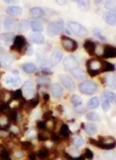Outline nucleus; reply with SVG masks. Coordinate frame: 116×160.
Here are the masks:
<instances>
[{
    "label": "nucleus",
    "mask_w": 116,
    "mask_h": 160,
    "mask_svg": "<svg viewBox=\"0 0 116 160\" xmlns=\"http://www.w3.org/2000/svg\"><path fill=\"white\" fill-rule=\"evenodd\" d=\"M61 46H63V48L66 50L67 52H75V51H77V49L78 47L77 41L68 36H61Z\"/></svg>",
    "instance_id": "39448f33"
},
{
    "label": "nucleus",
    "mask_w": 116,
    "mask_h": 160,
    "mask_svg": "<svg viewBox=\"0 0 116 160\" xmlns=\"http://www.w3.org/2000/svg\"><path fill=\"white\" fill-rule=\"evenodd\" d=\"M30 27L31 29L33 30L35 33H40L44 30V26H43V23L38 19H34L30 22Z\"/></svg>",
    "instance_id": "dca6fc26"
},
{
    "label": "nucleus",
    "mask_w": 116,
    "mask_h": 160,
    "mask_svg": "<svg viewBox=\"0 0 116 160\" xmlns=\"http://www.w3.org/2000/svg\"><path fill=\"white\" fill-rule=\"evenodd\" d=\"M18 28H19V31L21 32H26L29 30L30 28V22L28 20H22L19 22V25H18Z\"/></svg>",
    "instance_id": "c85d7f7f"
},
{
    "label": "nucleus",
    "mask_w": 116,
    "mask_h": 160,
    "mask_svg": "<svg viewBox=\"0 0 116 160\" xmlns=\"http://www.w3.org/2000/svg\"><path fill=\"white\" fill-rule=\"evenodd\" d=\"M70 134H71V129H70V127H68L67 124H63L61 127V135L65 137V138H67L70 136Z\"/></svg>",
    "instance_id": "2f4dec72"
},
{
    "label": "nucleus",
    "mask_w": 116,
    "mask_h": 160,
    "mask_svg": "<svg viewBox=\"0 0 116 160\" xmlns=\"http://www.w3.org/2000/svg\"><path fill=\"white\" fill-rule=\"evenodd\" d=\"M37 83L39 86H46V85H49L50 83V79L48 77L46 76H42V77H39L37 79Z\"/></svg>",
    "instance_id": "58836bf2"
},
{
    "label": "nucleus",
    "mask_w": 116,
    "mask_h": 160,
    "mask_svg": "<svg viewBox=\"0 0 116 160\" xmlns=\"http://www.w3.org/2000/svg\"><path fill=\"white\" fill-rule=\"evenodd\" d=\"M14 155H15L16 157L19 158V157H22L23 153H22V152H21V151H17V152H15V153H14Z\"/></svg>",
    "instance_id": "6e6d98bb"
},
{
    "label": "nucleus",
    "mask_w": 116,
    "mask_h": 160,
    "mask_svg": "<svg viewBox=\"0 0 116 160\" xmlns=\"http://www.w3.org/2000/svg\"><path fill=\"white\" fill-rule=\"evenodd\" d=\"M51 92L55 98H60L63 95V88L60 84H54L51 87Z\"/></svg>",
    "instance_id": "2eb2a0df"
},
{
    "label": "nucleus",
    "mask_w": 116,
    "mask_h": 160,
    "mask_svg": "<svg viewBox=\"0 0 116 160\" xmlns=\"http://www.w3.org/2000/svg\"><path fill=\"white\" fill-rule=\"evenodd\" d=\"M71 101V104L74 105L75 106H81V104H82L81 98L79 97V95H72Z\"/></svg>",
    "instance_id": "f704fd0d"
},
{
    "label": "nucleus",
    "mask_w": 116,
    "mask_h": 160,
    "mask_svg": "<svg viewBox=\"0 0 116 160\" xmlns=\"http://www.w3.org/2000/svg\"><path fill=\"white\" fill-rule=\"evenodd\" d=\"M100 69H101V72H113L115 70V67L113 64H111L109 62H106V61H101L100 62Z\"/></svg>",
    "instance_id": "4be33fe9"
},
{
    "label": "nucleus",
    "mask_w": 116,
    "mask_h": 160,
    "mask_svg": "<svg viewBox=\"0 0 116 160\" xmlns=\"http://www.w3.org/2000/svg\"><path fill=\"white\" fill-rule=\"evenodd\" d=\"M77 5L81 11H88L90 8V4L88 1H85V0H79L77 2Z\"/></svg>",
    "instance_id": "a878e982"
},
{
    "label": "nucleus",
    "mask_w": 116,
    "mask_h": 160,
    "mask_svg": "<svg viewBox=\"0 0 116 160\" xmlns=\"http://www.w3.org/2000/svg\"><path fill=\"white\" fill-rule=\"evenodd\" d=\"M13 62V58L12 56L7 55V56H3L0 58V67H3V68H8L10 65Z\"/></svg>",
    "instance_id": "aec40b11"
},
{
    "label": "nucleus",
    "mask_w": 116,
    "mask_h": 160,
    "mask_svg": "<svg viewBox=\"0 0 116 160\" xmlns=\"http://www.w3.org/2000/svg\"><path fill=\"white\" fill-rule=\"evenodd\" d=\"M64 66L67 70L72 71L75 69L79 68V63L75 56L70 55V56H67L66 58L64 59Z\"/></svg>",
    "instance_id": "0eeeda50"
},
{
    "label": "nucleus",
    "mask_w": 116,
    "mask_h": 160,
    "mask_svg": "<svg viewBox=\"0 0 116 160\" xmlns=\"http://www.w3.org/2000/svg\"><path fill=\"white\" fill-rule=\"evenodd\" d=\"M23 12V8L19 5H10L6 8V13L11 16L21 15Z\"/></svg>",
    "instance_id": "4468645a"
},
{
    "label": "nucleus",
    "mask_w": 116,
    "mask_h": 160,
    "mask_svg": "<svg viewBox=\"0 0 116 160\" xmlns=\"http://www.w3.org/2000/svg\"><path fill=\"white\" fill-rule=\"evenodd\" d=\"M22 94L23 97L25 98H31L35 95V88L34 85L31 81H27L26 83L23 85V88H22Z\"/></svg>",
    "instance_id": "6e6552de"
},
{
    "label": "nucleus",
    "mask_w": 116,
    "mask_h": 160,
    "mask_svg": "<svg viewBox=\"0 0 116 160\" xmlns=\"http://www.w3.org/2000/svg\"><path fill=\"white\" fill-rule=\"evenodd\" d=\"M53 118H55L54 117V115H53V112H44V115H43V122H49V120H52Z\"/></svg>",
    "instance_id": "79ce46f5"
},
{
    "label": "nucleus",
    "mask_w": 116,
    "mask_h": 160,
    "mask_svg": "<svg viewBox=\"0 0 116 160\" xmlns=\"http://www.w3.org/2000/svg\"><path fill=\"white\" fill-rule=\"evenodd\" d=\"M5 83L7 85H9V86H11V87H18L20 85L21 83V80H20V78L19 77H6L5 78Z\"/></svg>",
    "instance_id": "6ab92c4d"
},
{
    "label": "nucleus",
    "mask_w": 116,
    "mask_h": 160,
    "mask_svg": "<svg viewBox=\"0 0 116 160\" xmlns=\"http://www.w3.org/2000/svg\"><path fill=\"white\" fill-rule=\"evenodd\" d=\"M43 98H44V101H45V102H48L49 99H50V95H49V94H47V92H44V94H43Z\"/></svg>",
    "instance_id": "5fc2aeb1"
},
{
    "label": "nucleus",
    "mask_w": 116,
    "mask_h": 160,
    "mask_svg": "<svg viewBox=\"0 0 116 160\" xmlns=\"http://www.w3.org/2000/svg\"><path fill=\"white\" fill-rule=\"evenodd\" d=\"M0 25H1V22H0Z\"/></svg>",
    "instance_id": "0e129e2a"
},
{
    "label": "nucleus",
    "mask_w": 116,
    "mask_h": 160,
    "mask_svg": "<svg viewBox=\"0 0 116 160\" xmlns=\"http://www.w3.org/2000/svg\"><path fill=\"white\" fill-rule=\"evenodd\" d=\"M12 74L15 75V76H18V74H19V72H18V70H13L12 71Z\"/></svg>",
    "instance_id": "052dcab7"
},
{
    "label": "nucleus",
    "mask_w": 116,
    "mask_h": 160,
    "mask_svg": "<svg viewBox=\"0 0 116 160\" xmlns=\"http://www.w3.org/2000/svg\"><path fill=\"white\" fill-rule=\"evenodd\" d=\"M51 139H52L53 141H55V142H59L61 140V136L57 135V134L52 133V134H51Z\"/></svg>",
    "instance_id": "09e8293b"
},
{
    "label": "nucleus",
    "mask_w": 116,
    "mask_h": 160,
    "mask_svg": "<svg viewBox=\"0 0 116 160\" xmlns=\"http://www.w3.org/2000/svg\"><path fill=\"white\" fill-rule=\"evenodd\" d=\"M37 127L40 130H46L47 129V124L45 122H37Z\"/></svg>",
    "instance_id": "a18cd8bd"
},
{
    "label": "nucleus",
    "mask_w": 116,
    "mask_h": 160,
    "mask_svg": "<svg viewBox=\"0 0 116 160\" xmlns=\"http://www.w3.org/2000/svg\"><path fill=\"white\" fill-rule=\"evenodd\" d=\"M114 5H115L114 1H110V2H106V3H105V6H106V8H109V10L114 9Z\"/></svg>",
    "instance_id": "3c124183"
},
{
    "label": "nucleus",
    "mask_w": 116,
    "mask_h": 160,
    "mask_svg": "<svg viewBox=\"0 0 116 160\" xmlns=\"http://www.w3.org/2000/svg\"><path fill=\"white\" fill-rule=\"evenodd\" d=\"M30 41H31L33 44L42 45V44H44L45 38H44V36H43L42 34H40V33H34V34H32L31 36H30Z\"/></svg>",
    "instance_id": "f3484780"
},
{
    "label": "nucleus",
    "mask_w": 116,
    "mask_h": 160,
    "mask_svg": "<svg viewBox=\"0 0 116 160\" xmlns=\"http://www.w3.org/2000/svg\"><path fill=\"white\" fill-rule=\"evenodd\" d=\"M71 75L75 78V79H78V80H83L85 79V73L83 72L81 69L78 68V69H75V70L71 71Z\"/></svg>",
    "instance_id": "393cba45"
},
{
    "label": "nucleus",
    "mask_w": 116,
    "mask_h": 160,
    "mask_svg": "<svg viewBox=\"0 0 116 160\" xmlns=\"http://www.w3.org/2000/svg\"><path fill=\"white\" fill-rule=\"evenodd\" d=\"M36 159H37V154L34 153V152H31L29 154V160H36Z\"/></svg>",
    "instance_id": "603ef678"
},
{
    "label": "nucleus",
    "mask_w": 116,
    "mask_h": 160,
    "mask_svg": "<svg viewBox=\"0 0 116 160\" xmlns=\"http://www.w3.org/2000/svg\"><path fill=\"white\" fill-rule=\"evenodd\" d=\"M83 129L85 130L86 133H88L89 135H93L97 132V125L94 124L93 122H88L86 124H82Z\"/></svg>",
    "instance_id": "a211bd4d"
},
{
    "label": "nucleus",
    "mask_w": 116,
    "mask_h": 160,
    "mask_svg": "<svg viewBox=\"0 0 116 160\" xmlns=\"http://www.w3.org/2000/svg\"><path fill=\"white\" fill-rule=\"evenodd\" d=\"M42 73H43V76H47V75H51V74H52V71L44 69V70L42 71Z\"/></svg>",
    "instance_id": "864d4df0"
},
{
    "label": "nucleus",
    "mask_w": 116,
    "mask_h": 160,
    "mask_svg": "<svg viewBox=\"0 0 116 160\" xmlns=\"http://www.w3.org/2000/svg\"><path fill=\"white\" fill-rule=\"evenodd\" d=\"M100 62L96 59H91L88 61L86 63V68H88V73L90 77H97L98 75L101 73V69H100Z\"/></svg>",
    "instance_id": "7ed1b4c3"
},
{
    "label": "nucleus",
    "mask_w": 116,
    "mask_h": 160,
    "mask_svg": "<svg viewBox=\"0 0 116 160\" xmlns=\"http://www.w3.org/2000/svg\"><path fill=\"white\" fill-rule=\"evenodd\" d=\"M92 33H93L94 36L98 39V40H100V41H106V38L103 36L102 32H101V30L99 29V28H93Z\"/></svg>",
    "instance_id": "473e14b6"
},
{
    "label": "nucleus",
    "mask_w": 116,
    "mask_h": 160,
    "mask_svg": "<svg viewBox=\"0 0 116 160\" xmlns=\"http://www.w3.org/2000/svg\"><path fill=\"white\" fill-rule=\"evenodd\" d=\"M65 27V21L63 19H58L56 21H52L47 26V33L50 37H54L61 33Z\"/></svg>",
    "instance_id": "f257e3e1"
},
{
    "label": "nucleus",
    "mask_w": 116,
    "mask_h": 160,
    "mask_svg": "<svg viewBox=\"0 0 116 160\" xmlns=\"http://www.w3.org/2000/svg\"><path fill=\"white\" fill-rule=\"evenodd\" d=\"M72 143H74L75 147H79L85 143V140H83V138L81 135H77L74 137V139H72Z\"/></svg>",
    "instance_id": "4c0bfd02"
},
{
    "label": "nucleus",
    "mask_w": 116,
    "mask_h": 160,
    "mask_svg": "<svg viewBox=\"0 0 116 160\" xmlns=\"http://www.w3.org/2000/svg\"><path fill=\"white\" fill-rule=\"evenodd\" d=\"M14 26V20L12 18H6L3 21V27L6 30H11Z\"/></svg>",
    "instance_id": "72a5a7b5"
},
{
    "label": "nucleus",
    "mask_w": 116,
    "mask_h": 160,
    "mask_svg": "<svg viewBox=\"0 0 116 160\" xmlns=\"http://www.w3.org/2000/svg\"><path fill=\"white\" fill-rule=\"evenodd\" d=\"M39 102H40V99H39V95H37V97H35V98H30V101H29L27 102V106H28V108H30V109H33L35 108L36 106H37L39 105Z\"/></svg>",
    "instance_id": "c756f323"
},
{
    "label": "nucleus",
    "mask_w": 116,
    "mask_h": 160,
    "mask_svg": "<svg viewBox=\"0 0 116 160\" xmlns=\"http://www.w3.org/2000/svg\"><path fill=\"white\" fill-rule=\"evenodd\" d=\"M37 138H38V140H39V141H46V140H48V139H49V137L47 136L46 134L42 133V132L38 133Z\"/></svg>",
    "instance_id": "49530a36"
},
{
    "label": "nucleus",
    "mask_w": 116,
    "mask_h": 160,
    "mask_svg": "<svg viewBox=\"0 0 116 160\" xmlns=\"http://www.w3.org/2000/svg\"><path fill=\"white\" fill-rule=\"evenodd\" d=\"M83 49L85 50L86 53L89 56H94L95 55V51H96V44L94 43L91 40H85V42L83 43Z\"/></svg>",
    "instance_id": "ddd939ff"
},
{
    "label": "nucleus",
    "mask_w": 116,
    "mask_h": 160,
    "mask_svg": "<svg viewBox=\"0 0 116 160\" xmlns=\"http://www.w3.org/2000/svg\"><path fill=\"white\" fill-rule=\"evenodd\" d=\"M85 117H86V119L89 120V122H99L100 120V115L97 112H88Z\"/></svg>",
    "instance_id": "bb28decb"
},
{
    "label": "nucleus",
    "mask_w": 116,
    "mask_h": 160,
    "mask_svg": "<svg viewBox=\"0 0 116 160\" xmlns=\"http://www.w3.org/2000/svg\"><path fill=\"white\" fill-rule=\"evenodd\" d=\"M5 3H7V4H13L14 5V3H15V1H11V0H8V1H4Z\"/></svg>",
    "instance_id": "bf43d9fd"
},
{
    "label": "nucleus",
    "mask_w": 116,
    "mask_h": 160,
    "mask_svg": "<svg viewBox=\"0 0 116 160\" xmlns=\"http://www.w3.org/2000/svg\"><path fill=\"white\" fill-rule=\"evenodd\" d=\"M61 58H63V52L61 51L60 49H56L54 50V52L51 55V59H50V63L53 67L57 66L58 64H60L61 61Z\"/></svg>",
    "instance_id": "9b49d317"
},
{
    "label": "nucleus",
    "mask_w": 116,
    "mask_h": 160,
    "mask_svg": "<svg viewBox=\"0 0 116 160\" xmlns=\"http://www.w3.org/2000/svg\"><path fill=\"white\" fill-rule=\"evenodd\" d=\"M102 57L104 59H113L116 57V49L112 45H105Z\"/></svg>",
    "instance_id": "f8f14e48"
},
{
    "label": "nucleus",
    "mask_w": 116,
    "mask_h": 160,
    "mask_svg": "<svg viewBox=\"0 0 116 160\" xmlns=\"http://www.w3.org/2000/svg\"><path fill=\"white\" fill-rule=\"evenodd\" d=\"M78 88L79 92L83 95H93L97 91V85L92 81H83Z\"/></svg>",
    "instance_id": "20e7f679"
},
{
    "label": "nucleus",
    "mask_w": 116,
    "mask_h": 160,
    "mask_svg": "<svg viewBox=\"0 0 116 160\" xmlns=\"http://www.w3.org/2000/svg\"><path fill=\"white\" fill-rule=\"evenodd\" d=\"M32 146H33V144H32L30 141H23L22 143H21V147H22L24 150H29Z\"/></svg>",
    "instance_id": "37998d69"
},
{
    "label": "nucleus",
    "mask_w": 116,
    "mask_h": 160,
    "mask_svg": "<svg viewBox=\"0 0 116 160\" xmlns=\"http://www.w3.org/2000/svg\"><path fill=\"white\" fill-rule=\"evenodd\" d=\"M110 104L111 102H108L103 95H101V108H103V111H105V112L108 111V109L110 108Z\"/></svg>",
    "instance_id": "a19ab883"
},
{
    "label": "nucleus",
    "mask_w": 116,
    "mask_h": 160,
    "mask_svg": "<svg viewBox=\"0 0 116 160\" xmlns=\"http://www.w3.org/2000/svg\"><path fill=\"white\" fill-rule=\"evenodd\" d=\"M5 160H11V158H8V159H5Z\"/></svg>",
    "instance_id": "e2e57ef3"
},
{
    "label": "nucleus",
    "mask_w": 116,
    "mask_h": 160,
    "mask_svg": "<svg viewBox=\"0 0 116 160\" xmlns=\"http://www.w3.org/2000/svg\"><path fill=\"white\" fill-rule=\"evenodd\" d=\"M102 95L107 99L109 102H112L115 101V94L113 92H110V91H107V92H104Z\"/></svg>",
    "instance_id": "e433bc0d"
},
{
    "label": "nucleus",
    "mask_w": 116,
    "mask_h": 160,
    "mask_svg": "<svg viewBox=\"0 0 116 160\" xmlns=\"http://www.w3.org/2000/svg\"><path fill=\"white\" fill-rule=\"evenodd\" d=\"M60 80L61 82V84H63V86L66 88H68V91H74L75 88V82L72 81L68 76H67V75H61Z\"/></svg>",
    "instance_id": "1a4fd4ad"
},
{
    "label": "nucleus",
    "mask_w": 116,
    "mask_h": 160,
    "mask_svg": "<svg viewBox=\"0 0 116 160\" xmlns=\"http://www.w3.org/2000/svg\"><path fill=\"white\" fill-rule=\"evenodd\" d=\"M49 155H50V151H49V149L48 148H42V149H40V150L38 151V153H37V157L39 159H42V160H46V159H48L49 158Z\"/></svg>",
    "instance_id": "b1692460"
},
{
    "label": "nucleus",
    "mask_w": 116,
    "mask_h": 160,
    "mask_svg": "<svg viewBox=\"0 0 116 160\" xmlns=\"http://www.w3.org/2000/svg\"><path fill=\"white\" fill-rule=\"evenodd\" d=\"M26 50V52H25V54L28 55V56H31V55H33V48L31 47V46H27V49H25Z\"/></svg>",
    "instance_id": "8fccbe9b"
},
{
    "label": "nucleus",
    "mask_w": 116,
    "mask_h": 160,
    "mask_svg": "<svg viewBox=\"0 0 116 160\" xmlns=\"http://www.w3.org/2000/svg\"><path fill=\"white\" fill-rule=\"evenodd\" d=\"M8 119L12 123L16 124L17 120H18V112L16 111H10L8 113Z\"/></svg>",
    "instance_id": "c9c22d12"
},
{
    "label": "nucleus",
    "mask_w": 116,
    "mask_h": 160,
    "mask_svg": "<svg viewBox=\"0 0 116 160\" xmlns=\"http://www.w3.org/2000/svg\"><path fill=\"white\" fill-rule=\"evenodd\" d=\"M11 95H12V98L14 101H24L22 90H16L15 92H11Z\"/></svg>",
    "instance_id": "7c9ffc66"
},
{
    "label": "nucleus",
    "mask_w": 116,
    "mask_h": 160,
    "mask_svg": "<svg viewBox=\"0 0 116 160\" xmlns=\"http://www.w3.org/2000/svg\"><path fill=\"white\" fill-rule=\"evenodd\" d=\"M24 47H26V39L22 35H17L14 37L13 45L11 46V51L17 52V53H22V50ZM25 50V49H24Z\"/></svg>",
    "instance_id": "423d86ee"
},
{
    "label": "nucleus",
    "mask_w": 116,
    "mask_h": 160,
    "mask_svg": "<svg viewBox=\"0 0 116 160\" xmlns=\"http://www.w3.org/2000/svg\"><path fill=\"white\" fill-rule=\"evenodd\" d=\"M57 2V4H59V5H65V4H67V1H56Z\"/></svg>",
    "instance_id": "4d7b16f0"
},
{
    "label": "nucleus",
    "mask_w": 116,
    "mask_h": 160,
    "mask_svg": "<svg viewBox=\"0 0 116 160\" xmlns=\"http://www.w3.org/2000/svg\"><path fill=\"white\" fill-rule=\"evenodd\" d=\"M68 155H71V156H72V157H78V151L77 150V149H70L68 150Z\"/></svg>",
    "instance_id": "de8ad7c7"
},
{
    "label": "nucleus",
    "mask_w": 116,
    "mask_h": 160,
    "mask_svg": "<svg viewBox=\"0 0 116 160\" xmlns=\"http://www.w3.org/2000/svg\"><path fill=\"white\" fill-rule=\"evenodd\" d=\"M35 134H36V132L33 130V131H29V132L27 133V135H28V136H30V135H35Z\"/></svg>",
    "instance_id": "13d9d810"
},
{
    "label": "nucleus",
    "mask_w": 116,
    "mask_h": 160,
    "mask_svg": "<svg viewBox=\"0 0 116 160\" xmlns=\"http://www.w3.org/2000/svg\"><path fill=\"white\" fill-rule=\"evenodd\" d=\"M99 98H91L89 99V102H88V108L90 109H95L97 108L99 106Z\"/></svg>",
    "instance_id": "cd10ccee"
},
{
    "label": "nucleus",
    "mask_w": 116,
    "mask_h": 160,
    "mask_svg": "<svg viewBox=\"0 0 116 160\" xmlns=\"http://www.w3.org/2000/svg\"><path fill=\"white\" fill-rule=\"evenodd\" d=\"M103 19L107 24H109L110 26H115L116 24V15H115V10L111 9L108 10L105 13H103Z\"/></svg>",
    "instance_id": "9d476101"
},
{
    "label": "nucleus",
    "mask_w": 116,
    "mask_h": 160,
    "mask_svg": "<svg viewBox=\"0 0 116 160\" xmlns=\"http://www.w3.org/2000/svg\"><path fill=\"white\" fill-rule=\"evenodd\" d=\"M14 39V35L11 33H3L0 34V40L1 41H5V42H9L12 41Z\"/></svg>",
    "instance_id": "ea45409f"
},
{
    "label": "nucleus",
    "mask_w": 116,
    "mask_h": 160,
    "mask_svg": "<svg viewBox=\"0 0 116 160\" xmlns=\"http://www.w3.org/2000/svg\"><path fill=\"white\" fill-rule=\"evenodd\" d=\"M22 69L25 73L27 74H33L37 71V67L34 63H24L22 65Z\"/></svg>",
    "instance_id": "412c9836"
},
{
    "label": "nucleus",
    "mask_w": 116,
    "mask_h": 160,
    "mask_svg": "<svg viewBox=\"0 0 116 160\" xmlns=\"http://www.w3.org/2000/svg\"><path fill=\"white\" fill-rule=\"evenodd\" d=\"M83 157H85V158H88V159H92L93 158V152L90 150L89 148H85V155H83Z\"/></svg>",
    "instance_id": "c03bdc74"
},
{
    "label": "nucleus",
    "mask_w": 116,
    "mask_h": 160,
    "mask_svg": "<svg viewBox=\"0 0 116 160\" xmlns=\"http://www.w3.org/2000/svg\"><path fill=\"white\" fill-rule=\"evenodd\" d=\"M68 27L72 33L78 37H85L88 34V30L85 27H83L81 24L78 22H75V21H68Z\"/></svg>",
    "instance_id": "f03ea898"
},
{
    "label": "nucleus",
    "mask_w": 116,
    "mask_h": 160,
    "mask_svg": "<svg viewBox=\"0 0 116 160\" xmlns=\"http://www.w3.org/2000/svg\"><path fill=\"white\" fill-rule=\"evenodd\" d=\"M30 14L33 17H42L45 15V11L41 8V7L36 6L30 9Z\"/></svg>",
    "instance_id": "5701e85b"
},
{
    "label": "nucleus",
    "mask_w": 116,
    "mask_h": 160,
    "mask_svg": "<svg viewBox=\"0 0 116 160\" xmlns=\"http://www.w3.org/2000/svg\"><path fill=\"white\" fill-rule=\"evenodd\" d=\"M3 53H4V50H3L1 47H0V56H1V55L3 54Z\"/></svg>",
    "instance_id": "680f3d73"
}]
</instances>
